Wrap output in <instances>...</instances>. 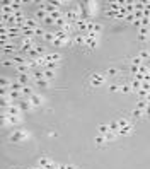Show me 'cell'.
<instances>
[{
  "label": "cell",
  "instance_id": "cell-9",
  "mask_svg": "<svg viewBox=\"0 0 150 169\" xmlns=\"http://www.w3.org/2000/svg\"><path fill=\"white\" fill-rule=\"evenodd\" d=\"M31 79H33V77H31V74H20V75H17V80L22 84V86H27Z\"/></svg>",
  "mask_w": 150,
  "mask_h": 169
},
{
  "label": "cell",
  "instance_id": "cell-1",
  "mask_svg": "<svg viewBox=\"0 0 150 169\" xmlns=\"http://www.w3.org/2000/svg\"><path fill=\"white\" fill-rule=\"evenodd\" d=\"M16 51H17V48H16V44H14L12 41L2 46V55H3V56L10 55V58H12V56H14V53H16Z\"/></svg>",
  "mask_w": 150,
  "mask_h": 169
},
{
  "label": "cell",
  "instance_id": "cell-11",
  "mask_svg": "<svg viewBox=\"0 0 150 169\" xmlns=\"http://www.w3.org/2000/svg\"><path fill=\"white\" fill-rule=\"evenodd\" d=\"M10 91H16V92H22V89H24V86L19 82V80H14L12 84H10V87H9Z\"/></svg>",
  "mask_w": 150,
  "mask_h": 169
},
{
  "label": "cell",
  "instance_id": "cell-12",
  "mask_svg": "<svg viewBox=\"0 0 150 169\" xmlns=\"http://www.w3.org/2000/svg\"><path fill=\"white\" fill-rule=\"evenodd\" d=\"M16 72H17L19 75L20 74H31V68L27 67V63H26V65H17V67H16Z\"/></svg>",
  "mask_w": 150,
  "mask_h": 169
},
{
  "label": "cell",
  "instance_id": "cell-37",
  "mask_svg": "<svg viewBox=\"0 0 150 169\" xmlns=\"http://www.w3.org/2000/svg\"><path fill=\"white\" fill-rule=\"evenodd\" d=\"M131 116H133V118H142V116H143V111L138 109V108H135V109L131 111Z\"/></svg>",
  "mask_w": 150,
  "mask_h": 169
},
{
  "label": "cell",
  "instance_id": "cell-34",
  "mask_svg": "<svg viewBox=\"0 0 150 169\" xmlns=\"http://www.w3.org/2000/svg\"><path fill=\"white\" fill-rule=\"evenodd\" d=\"M94 142H95L97 145H102V144H104V142H108V140H106V137H104V135H97V137L94 138Z\"/></svg>",
  "mask_w": 150,
  "mask_h": 169
},
{
  "label": "cell",
  "instance_id": "cell-52",
  "mask_svg": "<svg viewBox=\"0 0 150 169\" xmlns=\"http://www.w3.org/2000/svg\"><path fill=\"white\" fill-rule=\"evenodd\" d=\"M145 101H147V103L150 104V92H149V96H147V99H145Z\"/></svg>",
  "mask_w": 150,
  "mask_h": 169
},
{
  "label": "cell",
  "instance_id": "cell-13",
  "mask_svg": "<svg viewBox=\"0 0 150 169\" xmlns=\"http://www.w3.org/2000/svg\"><path fill=\"white\" fill-rule=\"evenodd\" d=\"M74 44H85V34L77 33L75 38H74Z\"/></svg>",
  "mask_w": 150,
  "mask_h": 169
},
{
  "label": "cell",
  "instance_id": "cell-21",
  "mask_svg": "<svg viewBox=\"0 0 150 169\" xmlns=\"http://www.w3.org/2000/svg\"><path fill=\"white\" fill-rule=\"evenodd\" d=\"M33 87H29V86H24V89H22V96L24 97H31L33 96Z\"/></svg>",
  "mask_w": 150,
  "mask_h": 169
},
{
  "label": "cell",
  "instance_id": "cell-26",
  "mask_svg": "<svg viewBox=\"0 0 150 169\" xmlns=\"http://www.w3.org/2000/svg\"><path fill=\"white\" fill-rule=\"evenodd\" d=\"M26 26H27V27H31V29H36V27H39V26H38V22L34 21V19H26Z\"/></svg>",
  "mask_w": 150,
  "mask_h": 169
},
{
  "label": "cell",
  "instance_id": "cell-40",
  "mask_svg": "<svg viewBox=\"0 0 150 169\" xmlns=\"http://www.w3.org/2000/svg\"><path fill=\"white\" fill-rule=\"evenodd\" d=\"M51 62L60 63V62H61V55H60V53H51Z\"/></svg>",
  "mask_w": 150,
  "mask_h": 169
},
{
  "label": "cell",
  "instance_id": "cell-14",
  "mask_svg": "<svg viewBox=\"0 0 150 169\" xmlns=\"http://www.w3.org/2000/svg\"><path fill=\"white\" fill-rule=\"evenodd\" d=\"M50 162H51V161H50L46 155H43V157H39V159H38V166H39V168H46Z\"/></svg>",
  "mask_w": 150,
  "mask_h": 169
},
{
  "label": "cell",
  "instance_id": "cell-45",
  "mask_svg": "<svg viewBox=\"0 0 150 169\" xmlns=\"http://www.w3.org/2000/svg\"><path fill=\"white\" fill-rule=\"evenodd\" d=\"M136 92H138V97H140V99H147V96H149V92L143 91V89H140V91H136Z\"/></svg>",
  "mask_w": 150,
  "mask_h": 169
},
{
  "label": "cell",
  "instance_id": "cell-29",
  "mask_svg": "<svg viewBox=\"0 0 150 169\" xmlns=\"http://www.w3.org/2000/svg\"><path fill=\"white\" fill-rule=\"evenodd\" d=\"M53 46H56V48H63V46H67V43H65L63 39H60V38H55V41H53Z\"/></svg>",
  "mask_w": 150,
  "mask_h": 169
},
{
  "label": "cell",
  "instance_id": "cell-6",
  "mask_svg": "<svg viewBox=\"0 0 150 169\" xmlns=\"http://www.w3.org/2000/svg\"><path fill=\"white\" fill-rule=\"evenodd\" d=\"M12 60H14V65H16V67H17V65H26V63H27V56H22V55H14Z\"/></svg>",
  "mask_w": 150,
  "mask_h": 169
},
{
  "label": "cell",
  "instance_id": "cell-36",
  "mask_svg": "<svg viewBox=\"0 0 150 169\" xmlns=\"http://www.w3.org/2000/svg\"><path fill=\"white\" fill-rule=\"evenodd\" d=\"M104 137H106V140H108V142H111V140H114V138H116V137H118V133H116V131H108V133H106V135H104Z\"/></svg>",
  "mask_w": 150,
  "mask_h": 169
},
{
  "label": "cell",
  "instance_id": "cell-39",
  "mask_svg": "<svg viewBox=\"0 0 150 169\" xmlns=\"http://www.w3.org/2000/svg\"><path fill=\"white\" fill-rule=\"evenodd\" d=\"M44 34H46V31H44L43 27H36V29H34V36H41V38H44Z\"/></svg>",
  "mask_w": 150,
  "mask_h": 169
},
{
  "label": "cell",
  "instance_id": "cell-42",
  "mask_svg": "<svg viewBox=\"0 0 150 169\" xmlns=\"http://www.w3.org/2000/svg\"><path fill=\"white\" fill-rule=\"evenodd\" d=\"M123 94H130L133 89H131V86H121V89H119Z\"/></svg>",
  "mask_w": 150,
  "mask_h": 169
},
{
  "label": "cell",
  "instance_id": "cell-8",
  "mask_svg": "<svg viewBox=\"0 0 150 169\" xmlns=\"http://www.w3.org/2000/svg\"><path fill=\"white\" fill-rule=\"evenodd\" d=\"M7 34L12 39V38L19 36V34H22V33H20V27H19V26H14V27H7Z\"/></svg>",
  "mask_w": 150,
  "mask_h": 169
},
{
  "label": "cell",
  "instance_id": "cell-38",
  "mask_svg": "<svg viewBox=\"0 0 150 169\" xmlns=\"http://www.w3.org/2000/svg\"><path fill=\"white\" fill-rule=\"evenodd\" d=\"M55 22H56V21H55L53 17H51V16H48V17L44 19V21H43V24H44V26H51V24L55 26Z\"/></svg>",
  "mask_w": 150,
  "mask_h": 169
},
{
  "label": "cell",
  "instance_id": "cell-10",
  "mask_svg": "<svg viewBox=\"0 0 150 169\" xmlns=\"http://www.w3.org/2000/svg\"><path fill=\"white\" fill-rule=\"evenodd\" d=\"M133 125H128V127H125V128H119V131H118V137H126V135H130L131 131H133Z\"/></svg>",
  "mask_w": 150,
  "mask_h": 169
},
{
  "label": "cell",
  "instance_id": "cell-24",
  "mask_svg": "<svg viewBox=\"0 0 150 169\" xmlns=\"http://www.w3.org/2000/svg\"><path fill=\"white\" fill-rule=\"evenodd\" d=\"M10 84H12V80H9L7 77H2V79H0V87H7V89H9Z\"/></svg>",
  "mask_w": 150,
  "mask_h": 169
},
{
  "label": "cell",
  "instance_id": "cell-46",
  "mask_svg": "<svg viewBox=\"0 0 150 169\" xmlns=\"http://www.w3.org/2000/svg\"><path fill=\"white\" fill-rule=\"evenodd\" d=\"M101 31H102V24H99V22H95V24H94V33H97V34H99Z\"/></svg>",
  "mask_w": 150,
  "mask_h": 169
},
{
  "label": "cell",
  "instance_id": "cell-51",
  "mask_svg": "<svg viewBox=\"0 0 150 169\" xmlns=\"http://www.w3.org/2000/svg\"><path fill=\"white\" fill-rule=\"evenodd\" d=\"M143 116H147V118H150V106L147 108V109H145V111H143Z\"/></svg>",
  "mask_w": 150,
  "mask_h": 169
},
{
  "label": "cell",
  "instance_id": "cell-17",
  "mask_svg": "<svg viewBox=\"0 0 150 169\" xmlns=\"http://www.w3.org/2000/svg\"><path fill=\"white\" fill-rule=\"evenodd\" d=\"M60 67V63H55V62H48L46 63V67L43 68V70H53V72H56V68Z\"/></svg>",
  "mask_w": 150,
  "mask_h": 169
},
{
  "label": "cell",
  "instance_id": "cell-41",
  "mask_svg": "<svg viewBox=\"0 0 150 169\" xmlns=\"http://www.w3.org/2000/svg\"><path fill=\"white\" fill-rule=\"evenodd\" d=\"M138 34L149 36V34H150V27H140V29H138Z\"/></svg>",
  "mask_w": 150,
  "mask_h": 169
},
{
  "label": "cell",
  "instance_id": "cell-50",
  "mask_svg": "<svg viewBox=\"0 0 150 169\" xmlns=\"http://www.w3.org/2000/svg\"><path fill=\"white\" fill-rule=\"evenodd\" d=\"M58 166H60V164H56V162H50L44 169H58Z\"/></svg>",
  "mask_w": 150,
  "mask_h": 169
},
{
  "label": "cell",
  "instance_id": "cell-47",
  "mask_svg": "<svg viewBox=\"0 0 150 169\" xmlns=\"http://www.w3.org/2000/svg\"><path fill=\"white\" fill-rule=\"evenodd\" d=\"M106 74H108V77H114V75H118V70L116 68H108Z\"/></svg>",
  "mask_w": 150,
  "mask_h": 169
},
{
  "label": "cell",
  "instance_id": "cell-49",
  "mask_svg": "<svg viewBox=\"0 0 150 169\" xmlns=\"http://www.w3.org/2000/svg\"><path fill=\"white\" fill-rule=\"evenodd\" d=\"M138 41H142V43H147V41H150L149 36H143V34H138Z\"/></svg>",
  "mask_w": 150,
  "mask_h": 169
},
{
  "label": "cell",
  "instance_id": "cell-28",
  "mask_svg": "<svg viewBox=\"0 0 150 169\" xmlns=\"http://www.w3.org/2000/svg\"><path fill=\"white\" fill-rule=\"evenodd\" d=\"M56 77V72H53V70H44V79L46 80H53Z\"/></svg>",
  "mask_w": 150,
  "mask_h": 169
},
{
  "label": "cell",
  "instance_id": "cell-5",
  "mask_svg": "<svg viewBox=\"0 0 150 169\" xmlns=\"http://www.w3.org/2000/svg\"><path fill=\"white\" fill-rule=\"evenodd\" d=\"M91 80H92V86H101V84H104V75L92 74L91 75Z\"/></svg>",
  "mask_w": 150,
  "mask_h": 169
},
{
  "label": "cell",
  "instance_id": "cell-16",
  "mask_svg": "<svg viewBox=\"0 0 150 169\" xmlns=\"http://www.w3.org/2000/svg\"><path fill=\"white\" fill-rule=\"evenodd\" d=\"M55 38H56V34L53 33V31H46V34H44V41H46V43H53Z\"/></svg>",
  "mask_w": 150,
  "mask_h": 169
},
{
  "label": "cell",
  "instance_id": "cell-22",
  "mask_svg": "<svg viewBox=\"0 0 150 169\" xmlns=\"http://www.w3.org/2000/svg\"><path fill=\"white\" fill-rule=\"evenodd\" d=\"M85 46H89V48H97V39L85 38Z\"/></svg>",
  "mask_w": 150,
  "mask_h": 169
},
{
  "label": "cell",
  "instance_id": "cell-30",
  "mask_svg": "<svg viewBox=\"0 0 150 169\" xmlns=\"http://www.w3.org/2000/svg\"><path fill=\"white\" fill-rule=\"evenodd\" d=\"M10 5H12V10H14V12H19L20 7L24 5V2H10Z\"/></svg>",
  "mask_w": 150,
  "mask_h": 169
},
{
  "label": "cell",
  "instance_id": "cell-44",
  "mask_svg": "<svg viewBox=\"0 0 150 169\" xmlns=\"http://www.w3.org/2000/svg\"><path fill=\"white\" fill-rule=\"evenodd\" d=\"M118 123H119V127H121V128H125V127H128V125H130L126 118H121V120H118Z\"/></svg>",
  "mask_w": 150,
  "mask_h": 169
},
{
  "label": "cell",
  "instance_id": "cell-25",
  "mask_svg": "<svg viewBox=\"0 0 150 169\" xmlns=\"http://www.w3.org/2000/svg\"><path fill=\"white\" fill-rule=\"evenodd\" d=\"M34 50L38 51V55L39 56H46V50H44V46H41V44H34Z\"/></svg>",
  "mask_w": 150,
  "mask_h": 169
},
{
  "label": "cell",
  "instance_id": "cell-33",
  "mask_svg": "<svg viewBox=\"0 0 150 169\" xmlns=\"http://www.w3.org/2000/svg\"><path fill=\"white\" fill-rule=\"evenodd\" d=\"M138 56H140L142 60H150V51L149 50H142V51L138 53Z\"/></svg>",
  "mask_w": 150,
  "mask_h": 169
},
{
  "label": "cell",
  "instance_id": "cell-27",
  "mask_svg": "<svg viewBox=\"0 0 150 169\" xmlns=\"http://www.w3.org/2000/svg\"><path fill=\"white\" fill-rule=\"evenodd\" d=\"M36 86L38 87H43V89H48L50 80H46V79H43V80H36Z\"/></svg>",
  "mask_w": 150,
  "mask_h": 169
},
{
  "label": "cell",
  "instance_id": "cell-31",
  "mask_svg": "<svg viewBox=\"0 0 150 169\" xmlns=\"http://www.w3.org/2000/svg\"><path fill=\"white\" fill-rule=\"evenodd\" d=\"M130 86H131L133 91H140V89H142V82H140V80H135V79H133V82H131Z\"/></svg>",
  "mask_w": 150,
  "mask_h": 169
},
{
  "label": "cell",
  "instance_id": "cell-35",
  "mask_svg": "<svg viewBox=\"0 0 150 169\" xmlns=\"http://www.w3.org/2000/svg\"><path fill=\"white\" fill-rule=\"evenodd\" d=\"M99 135H106L108 131H109V125H99Z\"/></svg>",
  "mask_w": 150,
  "mask_h": 169
},
{
  "label": "cell",
  "instance_id": "cell-48",
  "mask_svg": "<svg viewBox=\"0 0 150 169\" xmlns=\"http://www.w3.org/2000/svg\"><path fill=\"white\" fill-rule=\"evenodd\" d=\"M119 89H121V86H116V84H111V86H109V91H111V92H118Z\"/></svg>",
  "mask_w": 150,
  "mask_h": 169
},
{
  "label": "cell",
  "instance_id": "cell-3",
  "mask_svg": "<svg viewBox=\"0 0 150 169\" xmlns=\"http://www.w3.org/2000/svg\"><path fill=\"white\" fill-rule=\"evenodd\" d=\"M29 101H31V104H33L34 108H39V106H41V104L44 103L43 96H39V94H36V92H34L33 96H31V97H29Z\"/></svg>",
  "mask_w": 150,
  "mask_h": 169
},
{
  "label": "cell",
  "instance_id": "cell-23",
  "mask_svg": "<svg viewBox=\"0 0 150 169\" xmlns=\"http://www.w3.org/2000/svg\"><path fill=\"white\" fill-rule=\"evenodd\" d=\"M2 65H3V67H16V65H14V60H12V58H7V56H3Z\"/></svg>",
  "mask_w": 150,
  "mask_h": 169
},
{
  "label": "cell",
  "instance_id": "cell-20",
  "mask_svg": "<svg viewBox=\"0 0 150 169\" xmlns=\"http://www.w3.org/2000/svg\"><path fill=\"white\" fill-rule=\"evenodd\" d=\"M131 65H133V67H142V65H143V60H142L140 56H133V58H131Z\"/></svg>",
  "mask_w": 150,
  "mask_h": 169
},
{
  "label": "cell",
  "instance_id": "cell-2",
  "mask_svg": "<svg viewBox=\"0 0 150 169\" xmlns=\"http://www.w3.org/2000/svg\"><path fill=\"white\" fill-rule=\"evenodd\" d=\"M19 108H20V111H29V109H33L34 106L31 104L29 97H24V99H20V101H19Z\"/></svg>",
  "mask_w": 150,
  "mask_h": 169
},
{
  "label": "cell",
  "instance_id": "cell-4",
  "mask_svg": "<svg viewBox=\"0 0 150 169\" xmlns=\"http://www.w3.org/2000/svg\"><path fill=\"white\" fill-rule=\"evenodd\" d=\"M26 138H27V133L26 131H20V130L10 135V140L12 142H20V140H26Z\"/></svg>",
  "mask_w": 150,
  "mask_h": 169
},
{
  "label": "cell",
  "instance_id": "cell-53",
  "mask_svg": "<svg viewBox=\"0 0 150 169\" xmlns=\"http://www.w3.org/2000/svg\"><path fill=\"white\" fill-rule=\"evenodd\" d=\"M149 77H150V70H149Z\"/></svg>",
  "mask_w": 150,
  "mask_h": 169
},
{
  "label": "cell",
  "instance_id": "cell-54",
  "mask_svg": "<svg viewBox=\"0 0 150 169\" xmlns=\"http://www.w3.org/2000/svg\"><path fill=\"white\" fill-rule=\"evenodd\" d=\"M149 44H150V41H149Z\"/></svg>",
  "mask_w": 150,
  "mask_h": 169
},
{
  "label": "cell",
  "instance_id": "cell-7",
  "mask_svg": "<svg viewBox=\"0 0 150 169\" xmlns=\"http://www.w3.org/2000/svg\"><path fill=\"white\" fill-rule=\"evenodd\" d=\"M31 77L34 79V82H36V80H43V79H44V70H43V68L33 70V72H31Z\"/></svg>",
  "mask_w": 150,
  "mask_h": 169
},
{
  "label": "cell",
  "instance_id": "cell-19",
  "mask_svg": "<svg viewBox=\"0 0 150 169\" xmlns=\"http://www.w3.org/2000/svg\"><path fill=\"white\" fill-rule=\"evenodd\" d=\"M46 17H48V12H46V10H43V9H38L36 19H39V21H44Z\"/></svg>",
  "mask_w": 150,
  "mask_h": 169
},
{
  "label": "cell",
  "instance_id": "cell-18",
  "mask_svg": "<svg viewBox=\"0 0 150 169\" xmlns=\"http://www.w3.org/2000/svg\"><path fill=\"white\" fill-rule=\"evenodd\" d=\"M149 106H150V104L147 103V101H145V99H140V101L136 103V108H138V109H142V111H145Z\"/></svg>",
  "mask_w": 150,
  "mask_h": 169
},
{
  "label": "cell",
  "instance_id": "cell-43",
  "mask_svg": "<svg viewBox=\"0 0 150 169\" xmlns=\"http://www.w3.org/2000/svg\"><path fill=\"white\" fill-rule=\"evenodd\" d=\"M135 21H136V17H135V14H128V16L125 17V22H131V24H133Z\"/></svg>",
  "mask_w": 150,
  "mask_h": 169
},
{
  "label": "cell",
  "instance_id": "cell-32",
  "mask_svg": "<svg viewBox=\"0 0 150 169\" xmlns=\"http://www.w3.org/2000/svg\"><path fill=\"white\" fill-rule=\"evenodd\" d=\"M119 128H121V127H119V123H118V121H111V123H109V130H111V131H116V133H118Z\"/></svg>",
  "mask_w": 150,
  "mask_h": 169
},
{
  "label": "cell",
  "instance_id": "cell-15",
  "mask_svg": "<svg viewBox=\"0 0 150 169\" xmlns=\"http://www.w3.org/2000/svg\"><path fill=\"white\" fill-rule=\"evenodd\" d=\"M22 121L20 114H16V116H9V125H19Z\"/></svg>",
  "mask_w": 150,
  "mask_h": 169
}]
</instances>
